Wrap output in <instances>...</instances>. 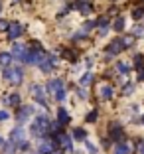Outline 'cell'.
Segmentation results:
<instances>
[{
    "label": "cell",
    "mask_w": 144,
    "mask_h": 154,
    "mask_svg": "<svg viewBox=\"0 0 144 154\" xmlns=\"http://www.w3.org/2000/svg\"><path fill=\"white\" fill-rule=\"evenodd\" d=\"M47 127H50V119L45 117V115H38L36 119H34V125H32L30 132L36 138H45L47 136Z\"/></svg>",
    "instance_id": "cell-1"
},
{
    "label": "cell",
    "mask_w": 144,
    "mask_h": 154,
    "mask_svg": "<svg viewBox=\"0 0 144 154\" xmlns=\"http://www.w3.org/2000/svg\"><path fill=\"white\" fill-rule=\"evenodd\" d=\"M2 77H4L6 81L14 83V85H20L24 75H22V69H20V67H10V65H6L4 71H2Z\"/></svg>",
    "instance_id": "cell-2"
},
{
    "label": "cell",
    "mask_w": 144,
    "mask_h": 154,
    "mask_svg": "<svg viewBox=\"0 0 144 154\" xmlns=\"http://www.w3.org/2000/svg\"><path fill=\"white\" fill-rule=\"evenodd\" d=\"M44 59H45L44 48H38V50H32V48H30V51H28V55H26V63H30V65H40Z\"/></svg>",
    "instance_id": "cell-3"
},
{
    "label": "cell",
    "mask_w": 144,
    "mask_h": 154,
    "mask_svg": "<svg viewBox=\"0 0 144 154\" xmlns=\"http://www.w3.org/2000/svg\"><path fill=\"white\" fill-rule=\"evenodd\" d=\"M54 136V142L57 146H63V150H67V152H73V142H71V136L69 134H63V132H55Z\"/></svg>",
    "instance_id": "cell-4"
},
{
    "label": "cell",
    "mask_w": 144,
    "mask_h": 154,
    "mask_svg": "<svg viewBox=\"0 0 144 154\" xmlns=\"http://www.w3.org/2000/svg\"><path fill=\"white\" fill-rule=\"evenodd\" d=\"M6 32H8V40H16L24 32V26L20 22H12V24H8V30Z\"/></svg>",
    "instance_id": "cell-5"
},
{
    "label": "cell",
    "mask_w": 144,
    "mask_h": 154,
    "mask_svg": "<svg viewBox=\"0 0 144 154\" xmlns=\"http://www.w3.org/2000/svg\"><path fill=\"white\" fill-rule=\"evenodd\" d=\"M122 50H124V45H122V42H121V40L111 42V44L107 45V59L113 57V54H121Z\"/></svg>",
    "instance_id": "cell-6"
},
{
    "label": "cell",
    "mask_w": 144,
    "mask_h": 154,
    "mask_svg": "<svg viewBox=\"0 0 144 154\" xmlns=\"http://www.w3.org/2000/svg\"><path fill=\"white\" fill-rule=\"evenodd\" d=\"M26 55H28V50L24 48L22 44H14V48H12V59H22V61H26Z\"/></svg>",
    "instance_id": "cell-7"
},
{
    "label": "cell",
    "mask_w": 144,
    "mask_h": 154,
    "mask_svg": "<svg viewBox=\"0 0 144 154\" xmlns=\"http://www.w3.org/2000/svg\"><path fill=\"white\" fill-rule=\"evenodd\" d=\"M32 95H34V99L38 101V105H41V107H47V103H45V97H44V89H41L40 85H32Z\"/></svg>",
    "instance_id": "cell-8"
},
{
    "label": "cell",
    "mask_w": 144,
    "mask_h": 154,
    "mask_svg": "<svg viewBox=\"0 0 144 154\" xmlns=\"http://www.w3.org/2000/svg\"><path fill=\"white\" fill-rule=\"evenodd\" d=\"M111 138H113V140H117V142H122V140H124V132H122V128H121V125H118V122H113V125H111Z\"/></svg>",
    "instance_id": "cell-9"
},
{
    "label": "cell",
    "mask_w": 144,
    "mask_h": 154,
    "mask_svg": "<svg viewBox=\"0 0 144 154\" xmlns=\"http://www.w3.org/2000/svg\"><path fill=\"white\" fill-rule=\"evenodd\" d=\"M24 138H26V134H24V128H22V127L14 128V131L10 132V140H12L14 144H18V142H22Z\"/></svg>",
    "instance_id": "cell-10"
},
{
    "label": "cell",
    "mask_w": 144,
    "mask_h": 154,
    "mask_svg": "<svg viewBox=\"0 0 144 154\" xmlns=\"http://www.w3.org/2000/svg\"><path fill=\"white\" fill-rule=\"evenodd\" d=\"M32 113H34V107H22V109L18 111V122H20V125H24Z\"/></svg>",
    "instance_id": "cell-11"
},
{
    "label": "cell",
    "mask_w": 144,
    "mask_h": 154,
    "mask_svg": "<svg viewBox=\"0 0 144 154\" xmlns=\"http://www.w3.org/2000/svg\"><path fill=\"white\" fill-rule=\"evenodd\" d=\"M77 10L81 14H91V10H93L91 0H77Z\"/></svg>",
    "instance_id": "cell-12"
},
{
    "label": "cell",
    "mask_w": 144,
    "mask_h": 154,
    "mask_svg": "<svg viewBox=\"0 0 144 154\" xmlns=\"http://www.w3.org/2000/svg\"><path fill=\"white\" fill-rule=\"evenodd\" d=\"M130 152H132V144L130 142H124V140L115 148V154H130Z\"/></svg>",
    "instance_id": "cell-13"
},
{
    "label": "cell",
    "mask_w": 144,
    "mask_h": 154,
    "mask_svg": "<svg viewBox=\"0 0 144 154\" xmlns=\"http://www.w3.org/2000/svg\"><path fill=\"white\" fill-rule=\"evenodd\" d=\"M63 89V79H50V83H47V91L50 93H55V91Z\"/></svg>",
    "instance_id": "cell-14"
},
{
    "label": "cell",
    "mask_w": 144,
    "mask_h": 154,
    "mask_svg": "<svg viewBox=\"0 0 144 154\" xmlns=\"http://www.w3.org/2000/svg\"><path fill=\"white\" fill-rule=\"evenodd\" d=\"M55 148H57V144H55L54 140L51 142H44V144L40 146V154H54Z\"/></svg>",
    "instance_id": "cell-15"
},
{
    "label": "cell",
    "mask_w": 144,
    "mask_h": 154,
    "mask_svg": "<svg viewBox=\"0 0 144 154\" xmlns=\"http://www.w3.org/2000/svg\"><path fill=\"white\" fill-rule=\"evenodd\" d=\"M4 103H6V105H14V107H18V105H20V95H18V93H12L10 97H4Z\"/></svg>",
    "instance_id": "cell-16"
},
{
    "label": "cell",
    "mask_w": 144,
    "mask_h": 154,
    "mask_svg": "<svg viewBox=\"0 0 144 154\" xmlns=\"http://www.w3.org/2000/svg\"><path fill=\"white\" fill-rule=\"evenodd\" d=\"M57 122H61V125H67V122H69V113L65 109L57 111Z\"/></svg>",
    "instance_id": "cell-17"
},
{
    "label": "cell",
    "mask_w": 144,
    "mask_h": 154,
    "mask_svg": "<svg viewBox=\"0 0 144 154\" xmlns=\"http://www.w3.org/2000/svg\"><path fill=\"white\" fill-rule=\"evenodd\" d=\"M10 61H12V54H8V51H2L0 54V65H10Z\"/></svg>",
    "instance_id": "cell-18"
},
{
    "label": "cell",
    "mask_w": 144,
    "mask_h": 154,
    "mask_svg": "<svg viewBox=\"0 0 144 154\" xmlns=\"http://www.w3.org/2000/svg\"><path fill=\"white\" fill-rule=\"evenodd\" d=\"M2 150H4V154H14V152H16V144H14L12 140H10V142L4 140V144H2Z\"/></svg>",
    "instance_id": "cell-19"
},
{
    "label": "cell",
    "mask_w": 144,
    "mask_h": 154,
    "mask_svg": "<svg viewBox=\"0 0 144 154\" xmlns=\"http://www.w3.org/2000/svg\"><path fill=\"white\" fill-rule=\"evenodd\" d=\"M73 138H77V140H85V138H87V132L83 131L81 127H77L75 131H73Z\"/></svg>",
    "instance_id": "cell-20"
},
{
    "label": "cell",
    "mask_w": 144,
    "mask_h": 154,
    "mask_svg": "<svg viewBox=\"0 0 144 154\" xmlns=\"http://www.w3.org/2000/svg\"><path fill=\"white\" fill-rule=\"evenodd\" d=\"M101 97H103V99H111V97H113V87L105 85L103 89H101Z\"/></svg>",
    "instance_id": "cell-21"
},
{
    "label": "cell",
    "mask_w": 144,
    "mask_h": 154,
    "mask_svg": "<svg viewBox=\"0 0 144 154\" xmlns=\"http://www.w3.org/2000/svg\"><path fill=\"white\" fill-rule=\"evenodd\" d=\"M95 26L109 28V16H101V18H97V22H95Z\"/></svg>",
    "instance_id": "cell-22"
},
{
    "label": "cell",
    "mask_w": 144,
    "mask_h": 154,
    "mask_svg": "<svg viewBox=\"0 0 144 154\" xmlns=\"http://www.w3.org/2000/svg\"><path fill=\"white\" fill-rule=\"evenodd\" d=\"M113 28L117 30V32H122V30H124V20L117 18V20H115V24H113Z\"/></svg>",
    "instance_id": "cell-23"
},
{
    "label": "cell",
    "mask_w": 144,
    "mask_h": 154,
    "mask_svg": "<svg viewBox=\"0 0 144 154\" xmlns=\"http://www.w3.org/2000/svg\"><path fill=\"white\" fill-rule=\"evenodd\" d=\"M91 79H93V75H91V73H83L81 79H79V83H81V85H89Z\"/></svg>",
    "instance_id": "cell-24"
},
{
    "label": "cell",
    "mask_w": 144,
    "mask_h": 154,
    "mask_svg": "<svg viewBox=\"0 0 144 154\" xmlns=\"http://www.w3.org/2000/svg\"><path fill=\"white\" fill-rule=\"evenodd\" d=\"M83 142H85V146H87V150H89V154H97V152H99V150H97V146H95V144H91V142L87 140V138H85Z\"/></svg>",
    "instance_id": "cell-25"
},
{
    "label": "cell",
    "mask_w": 144,
    "mask_h": 154,
    "mask_svg": "<svg viewBox=\"0 0 144 154\" xmlns=\"http://www.w3.org/2000/svg\"><path fill=\"white\" fill-rule=\"evenodd\" d=\"M132 91H134V83H126L124 89H122V95H130Z\"/></svg>",
    "instance_id": "cell-26"
},
{
    "label": "cell",
    "mask_w": 144,
    "mask_h": 154,
    "mask_svg": "<svg viewBox=\"0 0 144 154\" xmlns=\"http://www.w3.org/2000/svg\"><path fill=\"white\" fill-rule=\"evenodd\" d=\"M93 28H95V22H85V24H83V34L91 32V30H93Z\"/></svg>",
    "instance_id": "cell-27"
},
{
    "label": "cell",
    "mask_w": 144,
    "mask_h": 154,
    "mask_svg": "<svg viewBox=\"0 0 144 154\" xmlns=\"http://www.w3.org/2000/svg\"><path fill=\"white\" fill-rule=\"evenodd\" d=\"M117 69L122 73V75H126V73H128V65H126V63H117Z\"/></svg>",
    "instance_id": "cell-28"
},
{
    "label": "cell",
    "mask_w": 144,
    "mask_h": 154,
    "mask_svg": "<svg viewBox=\"0 0 144 154\" xmlns=\"http://www.w3.org/2000/svg\"><path fill=\"white\" fill-rule=\"evenodd\" d=\"M63 57H65V59H69V61H75V51L67 50V51H65V54H63Z\"/></svg>",
    "instance_id": "cell-29"
},
{
    "label": "cell",
    "mask_w": 144,
    "mask_h": 154,
    "mask_svg": "<svg viewBox=\"0 0 144 154\" xmlns=\"http://www.w3.org/2000/svg\"><path fill=\"white\" fill-rule=\"evenodd\" d=\"M97 117H99V113H97V111H91V113L87 115V121H89V122H95V121H97Z\"/></svg>",
    "instance_id": "cell-30"
},
{
    "label": "cell",
    "mask_w": 144,
    "mask_h": 154,
    "mask_svg": "<svg viewBox=\"0 0 144 154\" xmlns=\"http://www.w3.org/2000/svg\"><path fill=\"white\" fill-rule=\"evenodd\" d=\"M122 42V45H124V48H128V45H132V42H134V38L132 36H126L124 40H121Z\"/></svg>",
    "instance_id": "cell-31"
},
{
    "label": "cell",
    "mask_w": 144,
    "mask_h": 154,
    "mask_svg": "<svg viewBox=\"0 0 144 154\" xmlns=\"http://www.w3.org/2000/svg\"><path fill=\"white\" fill-rule=\"evenodd\" d=\"M55 99H57V101H65V91H63V89L55 91Z\"/></svg>",
    "instance_id": "cell-32"
},
{
    "label": "cell",
    "mask_w": 144,
    "mask_h": 154,
    "mask_svg": "<svg viewBox=\"0 0 144 154\" xmlns=\"http://www.w3.org/2000/svg\"><path fill=\"white\" fill-rule=\"evenodd\" d=\"M8 119H10L8 111H0V122H4V121H8Z\"/></svg>",
    "instance_id": "cell-33"
},
{
    "label": "cell",
    "mask_w": 144,
    "mask_h": 154,
    "mask_svg": "<svg viewBox=\"0 0 144 154\" xmlns=\"http://www.w3.org/2000/svg\"><path fill=\"white\" fill-rule=\"evenodd\" d=\"M134 63H136V65H138V67H140V65L144 63V55H140V54H138V55H136V57H134Z\"/></svg>",
    "instance_id": "cell-34"
},
{
    "label": "cell",
    "mask_w": 144,
    "mask_h": 154,
    "mask_svg": "<svg viewBox=\"0 0 144 154\" xmlns=\"http://www.w3.org/2000/svg\"><path fill=\"white\" fill-rule=\"evenodd\" d=\"M8 24L10 22H6V20H0V32H6L8 30Z\"/></svg>",
    "instance_id": "cell-35"
},
{
    "label": "cell",
    "mask_w": 144,
    "mask_h": 154,
    "mask_svg": "<svg viewBox=\"0 0 144 154\" xmlns=\"http://www.w3.org/2000/svg\"><path fill=\"white\" fill-rule=\"evenodd\" d=\"M134 34H136V36H144V28H142V26L134 28Z\"/></svg>",
    "instance_id": "cell-36"
},
{
    "label": "cell",
    "mask_w": 144,
    "mask_h": 154,
    "mask_svg": "<svg viewBox=\"0 0 144 154\" xmlns=\"http://www.w3.org/2000/svg\"><path fill=\"white\" fill-rule=\"evenodd\" d=\"M138 79H140V81H144V67H142V65L138 67Z\"/></svg>",
    "instance_id": "cell-37"
},
{
    "label": "cell",
    "mask_w": 144,
    "mask_h": 154,
    "mask_svg": "<svg viewBox=\"0 0 144 154\" xmlns=\"http://www.w3.org/2000/svg\"><path fill=\"white\" fill-rule=\"evenodd\" d=\"M77 95H79V97H83V99H85V97H87V91H83V89H79V91H77Z\"/></svg>",
    "instance_id": "cell-38"
},
{
    "label": "cell",
    "mask_w": 144,
    "mask_h": 154,
    "mask_svg": "<svg viewBox=\"0 0 144 154\" xmlns=\"http://www.w3.org/2000/svg\"><path fill=\"white\" fill-rule=\"evenodd\" d=\"M107 32H109V28H101V30H99V36H105Z\"/></svg>",
    "instance_id": "cell-39"
},
{
    "label": "cell",
    "mask_w": 144,
    "mask_h": 154,
    "mask_svg": "<svg viewBox=\"0 0 144 154\" xmlns=\"http://www.w3.org/2000/svg\"><path fill=\"white\" fill-rule=\"evenodd\" d=\"M140 154H144V142H140Z\"/></svg>",
    "instance_id": "cell-40"
},
{
    "label": "cell",
    "mask_w": 144,
    "mask_h": 154,
    "mask_svg": "<svg viewBox=\"0 0 144 154\" xmlns=\"http://www.w3.org/2000/svg\"><path fill=\"white\" fill-rule=\"evenodd\" d=\"M2 144H4V138H2V136H0V146H2Z\"/></svg>",
    "instance_id": "cell-41"
},
{
    "label": "cell",
    "mask_w": 144,
    "mask_h": 154,
    "mask_svg": "<svg viewBox=\"0 0 144 154\" xmlns=\"http://www.w3.org/2000/svg\"><path fill=\"white\" fill-rule=\"evenodd\" d=\"M140 122H142V125H144V115H142V119H140Z\"/></svg>",
    "instance_id": "cell-42"
},
{
    "label": "cell",
    "mask_w": 144,
    "mask_h": 154,
    "mask_svg": "<svg viewBox=\"0 0 144 154\" xmlns=\"http://www.w3.org/2000/svg\"><path fill=\"white\" fill-rule=\"evenodd\" d=\"M0 8H2V0H0Z\"/></svg>",
    "instance_id": "cell-43"
}]
</instances>
